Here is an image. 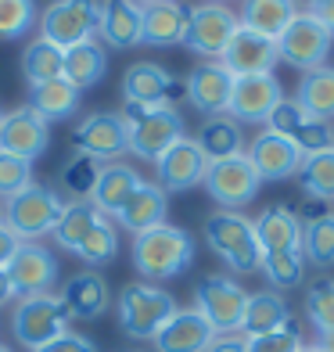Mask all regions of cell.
<instances>
[{
	"label": "cell",
	"mask_w": 334,
	"mask_h": 352,
	"mask_svg": "<svg viewBox=\"0 0 334 352\" xmlns=\"http://www.w3.org/2000/svg\"><path fill=\"white\" fill-rule=\"evenodd\" d=\"M22 72H25L29 87L61 79V72H65V51L54 47V43H47V40H33L22 51Z\"/></svg>",
	"instance_id": "836d02e7"
},
{
	"label": "cell",
	"mask_w": 334,
	"mask_h": 352,
	"mask_svg": "<svg viewBox=\"0 0 334 352\" xmlns=\"http://www.w3.org/2000/svg\"><path fill=\"white\" fill-rule=\"evenodd\" d=\"M302 255H306V263H313L316 270L334 266V212L302 223Z\"/></svg>",
	"instance_id": "8d00e7d4"
},
{
	"label": "cell",
	"mask_w": 334,
	"mask_h": 352,
	"mask_svg": "<svg viewBox=\"0 0 334 352\" xmlns=\"http://www.w3.org/2000/svg\"><path fill=\"white\" fill-rule=\"evenodd\" d=\"M151 342L155 352H205L216 342V331L198 309H177Z\"/></svg>",
	"instance_id": "d6986e66"
},
{
	"label": "cell",
	"mask_w": 334,
	"mask_h": 352,
	"mask_svg": "<svg viewBox=\"0 0 334 352\" xmlns=\"http://www.w3.org/2000/svg\"><path fill=\"white\" fill-rule=\"evenodd\" d=\"M245 155H248V162L256 166L259 180H291V176H298L302 158H306L295 148V140L280 137L274 130H263V133L252 137Z\"/></svg>",
	"instance_id": "e0dca14e"
},
{
	"label": "cell",
	"mask_w": 334,
	"mask_h": 352,
	"mask_svg": "<svg viewBox=\"0 0 334 352\" xmlns=\"http://www.w3.org/2000/svg\"><path fill=\"white\" fill-rule=\"evenodd\" d=\"M101 219V212L93 209L90 201H69L65 212H61L58 227H54V245H61L65 252H79V245L87 241V234L93 230V223Z\"/></svg>",
	"instance_id": "e575fe53"
},
{
	"label": "cell",
	"mask_w": 334,
	"mask_h": 352,
	"mask_svg": "<svg viewBox=\"0 0 334 352\" xmlns=\"http://www.w3.org/2000/svg\"><path fill=\"white\" fill-rule=\"evenodd\" d=\"M306 14H313L316 22H324L334 33V0H306Z\"/></svg>",
	"instance_id": "7dc6e473"
},
{
	"label": "cell",
	"mask_w": 334,
	"mask_h": 352,
	"mask_svg": "<svg viewBox=\"0 0 334 352\" xmlns=\"http://www.w3.org/2000/svg\"><path fill=\"white\" fill-rule=\"evenodd\" d=\"M284 101V87L274 72L266 76H241L234 79V94H230V104H227V116L234 122H248V126H259L274 116V108Z\"/></svg>",
	"instance_id": "4fadbf2b"
},
{
	"label": "cell",
	"mask_w": 334,
	"mask_h": 352,
	"mask_svg": "<svg viewBox=\"0 0 334 352\" xmlns=\"http://www.w3.org/2000/svg\"><path fill=\"white\" fill-rule=\"evenodd\" d=\"M298 184L313 201H334V148L302 158Z\"/></svg>",
	"instance_id": "d590c367"
},
{
	"label": "cell",
	"mask_w": 334,
	"mask_h": 352,
	"mask_svg": "<svg viewBox=\"0 0 334 352\" xmlns=\"http://www.w3.org/2000/svg\"><path fill=\"white\" fill-rule=\"evenodd\" d=\"M98 173H101V162H93L87 155H76L61 166V190L72 198V201H90V190L98 184Z\"/></svg>",
	"instance_id": "60d3db41"
},
{
	"label": "cell",
	"mask_w": 334,
	"mask_h": 352,
	"mask_svg": "<svg viewBox=\"0 0 334 352\" xmlns=\"http://www.w3.org/2000/svg\"><path fill=\"white\" fill-rule=\"evenodd\" d=\"M194 263V237H190L183 227H162L144 230L133 237V266L137 274L151 280H172L190 270Z\"/></svg>",
	"instance_id": "6da1fadb"
},
{
	"label": "cell",
	"mask_w": 334,
	"mask_h": 352,
	"mask_svg": "<svg viewBox=\"0 0 334 352\" xmlns=\"http://www.w3.org/2000/svg\"><path fill=\"white\" fill-rule=\"evenodd\" d=\"M205 352H248V342L245 334H216V342Z\"/></svg>",
	"instance_id": "c3c4849f"
},
{
	"label": "cell",
	"mask_w": 334,
	"mask_h": 352,
	"mask_svg": "<svg viewBox=\"0 0 334 352\" xmlns=\"http://www.w3.org/2000/svg\"><path fill=\"white\" fill-rule=\"evenodd\" d=\"M230 94H234V76L219 61H205V65H198L187 76V98L205 119L227 116Z\"/></svg>",
	"instance_id": "44dd1931"
},
{
	"label": "cell",
	"mask_w": 334,
	"mask_h": 352,
	"mask_svg": "<svg viewBox=\"0 0 334 352\" xmlns=\"http://www.w3.org/2000/svg\"><path fill=\"white\" fill-rule=\"evenodd\" d=\"M166 212H169V198H166V190L158 187V184H148V180H140V187L130 195V201L119 209V227H126L133 237L137 234H144V230H155V227H162L166 223Z\"/></svg>",
	"instance_id": "cb8c5ba5"
},
{
	"label": "cell",
	"mask_w": 334,
	"mask_h": 352,
	"mask_svg": "<svg viewBox=\"0 0 334 352\" xmlns=\"http://www.w3.org/2000/svg\"><path fill=\"white\" fill-rule=\"evenodd\" d=\"M331 43H334L331 29L324 22H316L313 14L298 11V19L277 36V61H284V65H291L298 72H313L331 54Z\"/></svg>",
	"instance_id": "30bf717a"
},
{
	"label": "cell",
	"mask_w": 334,
	"mask_h": 352,
	"mask_svg": "<svg viewBox=\"0 0 334 352\" xmlns=\"http://www.w3.org/2000/svg\"><path fill=\"white\" fill-rule=\"evenodd\" d=\"M306 316L316 331H334V277H316L306 284Z\"/></svg>",
	"instance_id": "b9f144b4"
},
{
	"label": "cell",
	"mask_w": 334,
	"mask_h": 352,
	"mask_svg": "<svg viewBox=\"0 0 334 352\" xmlns=\"http://www.w3.org/2000/svg\"><path fill=\"white\" fill-rule=\"evenodd\" d=\"M72 148L76 155H87L93 162H115L119 155L130 151V133L119 111H90L87 119L76 122L72 130Z\"/></svg>",
	"instance_id": "7c38bea8"
},
{
	"label": "cell",
	"mask_w": 334,
	"mask_h": 352,
	"mask_svg": "<svg viewBox=\"0 0 334 352\" xmlns=\"http://www.w3.org/2000/svg\"><path fill=\"white\" fill-rule=\"evenodd\" d=\"M8 277L14 287V298H33L47 295L58 280V259L51 248H43L36 241H22V248L14 252V259L8 263Z\"/></svg>",
	"instance_id": "5bb4252c"
},
{
	"label": "cell",
	"mask_w": 334,
	"mask_h": 352,
	"mask_svg": "<svg viewBox=\"0 0 334 352\" xmlns=\"http://www.w3.org/2000/svg\"><path fill=\"white\" fill-rule=\"evenodd\" d=\"M36 352H98V345H93L90 338H83V334L65 331L61 338H54L51 345H43V349H36Z\"/></svg>",
	"instance_id": "bcb514c9"
},
{
	"label": "cell",
	"mask_w": 334,
	"mask_h": 352,
	"mask_svg": "<svg viewBox=\"0 0 334 352\" xmlns=\"http://www.w3.org/2000/svg\"><path fill=\"white\" fill-rule=\"evenodd\" d=\"M320 352H334V331H316V342H313Z\"/></svg>",
	"instance_id": "816d5d0a"
},
{
	"label": "cell",
	"mask_w": 334,
	"mask_h": 352,
	"mask_svg": "<svg viewBox=\"0 0 334 352\" xmlns=\"http://www.w3.org/2000/svg\"><path fill=\"white\" fill-rule=\"evenodd\" d=\"M172 313H177V298L162 292L158 284L140 280L126 284L119 292V327L137 342H151Z\"/></svg>",
	"instance_id": "277c9868"
},
{
	"label": "cell",
	"mask_w": 334,
	"mask_h": 352,
	"mask_svg": "<svg viewBox=\"0 0 334 352\" xmlns=\"http://www.w3.org/2000/svg\"><path fill=\"white\" fill-rule=\"evenodd\" d=\"M101 22V4L98 0H51L40 11V40L69 51L76 43H87L98 33Z\"/></svg>",
	"instance_id": "52a82bcc"
},
{
	"label": "cell",
	"mask_w": 334,
	"mask_h": 352,
	"mask_svg": "<svg viewBox=\"0 0 334 352\" xmlns=\"http://www.w3.org/2000/svg\"><path fill=\"white\" fill-rule=\"evenodd\" d=\"M61 302H65V309H69L72 320H98L111 306L108 280L101 274H93V270H83V274H76V277L65 280V287H61Z\"/></svg>",
	"instance_id": "603a6c76"
},
{
	"label": "cell",
	"mask_w": 334,
	"mask_h": 352,
	"mask_svg": "<svg viewBox=\"0 0 334 352\" xmlns=\"http://www.w3.org/2000/svg\"><path fill=\"white\" fill-rule=\"evenodd\" d=\"M187 19H190V8L180 4V0H169V4H148L144 8V29H140V43H151V47L183 43Z\"/></svg>",
	"instance_id": "4316f807"
},
{
	"label": "cell",
	"mask_w": 334,
	"mask_h": 352,
	"mask_svg": "<svg viewBox=\"0 0 334 352\" xmlns=\"http://www.w3.org/2000/svg\"><path fill=\"white\" fill-rule=\"evenodd\" d=\"M155 169H158V187H162L166 195H169V190H172V195H180V190H190V187H198L205 180L209 158L201 155L194 137H180L169 151L158 155Z\"/></svg>",
	"instance_id": "2e32d148"
},
{
	"label": "cell",
	"mask_w": 334,
	"mask_h": 352,
	"mask_svg": "<svg viewBox=\"0 0 334 352\" xmlns=\"http://www.w3.org/2000/svg\"><path fill=\"white\" fill-rule=\"evenodd\" d=\"M108 72V51L98 43V40H87V43H76L65 51V76L69 83L83 94L90 87H98Z\"/></svg>",
	"instance_id": "f546056e"
},
{
	"label": "cell",
	"mask_w": 334,
	"mask_h": 352,
	"mask_svg": "<svg viewBox=\"0 0 334 352\" xmlns=\"http://www.w3.org/2000/svg\"><path fill=\"white\" fill-rule=\"evenodd\" d=\"M79 259H83L87 266H108L111 259L119 255V234H115V223H111L108 216H101L98 223H93V230L87 234V241L79 245Z\"/></svg>",
	"instance_id": "f35d334b"
},
{
	"label": "cell",
	"mask_w": 334,
	"mask_h": 352,
	"mask_svg": "<svg viewBox=\"0 0 334 352\" xmlns=\"http://www.w3.org/2000/svg\"><path fill=\"white\" fill-rule=\"evenodd\" d=\"M140 8H148V4H169V0H137Z\"/></svg>",
	"instance_id": "f5cc1de1"
},
{
	"label": "cell",
	"mask_w": 334,
	"mask_h": 352,
	"mask_svg": "<svg viewBox=\"0 0 334 352\" xmlns=\"http://www.w3.org/2000/svg\"><path fill=\"white\" fill-rule=\"evenodd\" d=\"M140 187V173L133 166L126 162H104L101 173H98V184H93L90 190V205L98 209L101 216H119V209L126 201H130V195Z\"/></svg>",
	"instance_id": "7402d4cb"
},
{
	"label": "cell",
	"mask_w": 334,
	"mask_h": 352,
	"mask_svg": "<svg viewBox=\"0 0 334 352\" xmlns=\"http://www.w3.org/2000/svg\"><path fill=\"white\" fill-rule=\"evenodd\" d=\"M212 4H227V0H212Z\"/></svg>",
	"instance_id": "6f0895ef"
},
{
	"label": "cell",
	"mask_w": 334,
	"mask_h": 352,
	"mask_svg": "<svg viewBox=\"0 0 334 352\" xmlns=\"http://www.w3.org/2000/svg\"><path fill=\"white\" fill-rule=\"evenodd\" d=\"M201 184H205V190H209V198L216 205H223V209H230V212H241L248 201H256L259 187H263L256 166L248 162V155H234V158L209 162Z\"/></svg>",
	"instance_id": "9c48e42d"
},
{
	"label": "cell",
	"mask_w": 334,
	"mask_h": 352,
	"mask_svg": "<svg viewBox=\"0 0 334 352\" xmlns=\"http://www.w3.org/2000/svg\"><path fill=\"white\" fill-rule=\"evenodd\" d=\"M241 25L259 33L266 40H277L284 29L298 19V0H245L241 8Z\"/></svg>",
	"instance_id": "f1b7e54d"
},
{
	"label": "cell",
	"mask_w": 334,
	"mask_h": 352,
	"mask_svg": "<svg viewBox=\"0 0 334 352\" xmlns=\"http://www.w3.org/2000/svg\"><path fill=\"white\" fill-rule=\"evenodd\" d=\"M198 148L209 162H219V158H234V155H245V133H241V122H234L230 116H212L201 122L198 130Z\"/></svg>",
	"instance_id": "4dcf8cb0"
},
{
	"label": "cell",
	"mask_w": 334,
	"mask_h": 352,
	"mask_svg": "<svg viewBox=\"0 0 334 352\" xmlns=\"http://www.w3.org/2000/svg\"><path fill=\"white\" fill-rule=\"evenodd\" d=\"M237 29H241V19H237V14H234L227 4H212V0H205V4H194V8H190L183 43H187L194 54L219 61Z\"/></svg>",
	"instance_id": "8fae6325"
},
{
	"label": "cell",
	"mask_w": 334,
	"mask_h": 352,
	"mask_svg": "<svg viewBox=\"0 0 334 352\" xmlns=\"http://www.w3.org/2000/svg\"><path fill=\"white\" fill-rule=\"evenodd\" d=\"M36 25V0H0V40H25Z\"/></svg>",
	"instance_id": "ab89813d"
},
{
	"label": "cell",
	"mask_w": 334,
	"mask_h": 352,
	"mask_svg": "<svg viewBox=\"0 0 334 352\" xmlns=\"http://www.w3.org/2000/svg\"><path fill=\"white\" fill-rule=\"evenodd\" d=\"M298 352H320V349H316V345H302Z\"/></svg>",
	"instance_id": "db71d44e"
},
{
	"label": "cell",
	"mask_w": 334,
	"mask_h": 352,
	"mask_svg": "<svg viewBox=\"0 0 334 352\" xmlns=\"http://www.w3.org/2000/svg\"><path fill=\"white\" fill-rule=\"evenodd\" d=\"M187 94V83H177L169 69L155 65V61H137L122 76V98L130 104H169L172 94Z\"/></svg>",
	"instance_id": "ffe728a7"
},
{
	"label": "cell",
	"mask_w": 334,
	"mask_h": 352,
	"mask_svg": "<svg viewBox=\"0 0 334 352\" xmlns=\"http://www.w3.org/2000/svg\"><path fill=\"white\" fill-rule=\"evenodd\" d=\"M122 122L130 133V151L137 158H151L158 162V155L169 151L172 144L183 137V116L172 104H122Z\"/></svg>",
	"instance_id": "3957f363"
},
{
	"label": "cell",
	"mask_w": 334,
	"mask_h": 352,
	"mask_svg": "<svg viewBox=\"0 0 334 352\" xmlns=\"http://www.w3.org/2000/svg\"><path fill=\"white\" fill-rule=\"evenodd\" d=\"M29 108H33L36 116H43L47 122L72 119L76 108H79V90L65 76L51 79V83H40V87H29Z\"/></svg>",
	"instance_id": "1f68e13d"
},
{
	"label": "cell",
	"mask_w": 334,
	"mask_h": 352,
	"mask_svg": "<svg viewBox=\"0 0 334 352\" xmlns=\"http://www.w3.org/2000/svg\"><path fill=\"white\" fill-rule=\"evenodd\" d=\"M14 298V287H11V277H8V270L0 266V306H4V302H11Z\"/></svg>",
	"instance_id": "f907efd6"
},
{
	"label": "cell",
	"mask_w": 334,
	"mask_h": 352,
	"mask_svg": "<svg viewBox=\"0 0 334 352\" xmlns=\"http://www.w3.org/2000/svg\"><path fill=\"white\" fill-rule=\"evenodd\" d=\"M47 148H51V122L36 116L29 104L8 111L4 122H0V151L19 155L25 162H36Z\"/></svg>",
	"instance_id": "9a60e30c"
},
{
	"label": "cell",
	"mask_w": 334,
	"mask_h": 352,
	"mask_svg": "<svg viewBox=\"0 0 334 352\" xmlns=\"http://www.w3.org/2000/svg\"><path fill=\"white\" fill-rule=\"evenodd\" d=\"M140 29H144V8L137 0H104L101 4V22L98 33L108 47H137Z\"/></svg>",
	"instance_id": "484cf974"
},
{
	"label": "cell",
	"mask_w": 334,
	"mask_h": 352,
	"mask_svg": "<svg viewBox=\"0 0 334 352\" xmlns=\"http://www.w3.org/2000/svg\"><path fill=\"white\" fill-rule=\"evenodd\" d=\"M248 292L227 274H209L194 287V309L209 320L216 334H241Z\"/></svg>",
	"instance_id": "ba28073f"
},
{
	"label": "cell",
	"mask_w": 334,
	"mask_h": 352,
	"mask_svg": "<svg viewBox=\"0 0 334 352\" xmlns=\"http://www.w3.org/2000/svg\"><path fill=\"white\" fill-rule=\"evenodd\" d=\"M0 223H4V201H0Z\"/></svg>",
	"instance_id": "11a10c76"
},
{
	"label": "cell",
	"mask_w": 334,
	"mask_h": 352,
	"mask_svg": "<svg viewBox=\"0 0 334 352\" xmlns=\"http://www.w3.org/2000/svg\"><path fill=\"white\" fill-rule=\"evenodd\" d=\"M19 248H22V241H19V237H14V234L4 227V223H0V266L8 270V263L14 259V252H19Z\"/></svg>",
	"instance_id": "681fc988"
},
{
	"label": "cell",
	"mask_w": 334,
	"mask_h": 352,
	"mask_svg": "<svg viewBox=\"0 0 334 352\" xmlns=\"http://www.w3.org/2000/svg\"><path fill=\"white\" fill-rule=\"evenodd\" d=\"M69 309L61 295L47 292V295H33V298H19V306L11 313V331L14 342L25 345L29 352H36L43 345H51L54 338L69 331Z\"/></svg>",
	"instance_id": "8992f818"
},
{
	"label": "cell",
	"mask_w": 334,
	"mask_h": 352,
	"mask_svg": "<svg viewBox=\"0 0 334 352\" xmlns=\"http://www.w3.org/2000/svg\"><path fill=\"white\" fill-rule=\"evenodd\" d=\"M205 245H209L234 274H256L263 266V248L256 237V223L245 212L219 209L205 219Z\"/></svg>",
	"instance_id": "7a4b0ae2"
},
{
	"label": "cell",
	"mask_w": 334,
	"mask_h": 352,
	"mask_svg": "<svg viewBox=\"0 0 334 352\" xmlns=\"http://www.w3.org/2000/svg\"><path fill=\"white\" fill-rule=\"evenodd\" d=\"M29 184H33V162H25V158H19V155L0 151V201L14 198Z\"/></svg>",
	"instance_id": "7bdbcfd3"
},
{
	"label": "cell",
	"mask_w": 334,
	"mask_h": 352,
	"mask_svg": "<svg viewBox=\"0 0 334 352\" xmlns=\"http://www.w3.org/2000/svg\"><path fill=\"white\" fill-rule=\"evenodd\" d=\"M248 342V352H298L302 345V334L295 327V320L288 327H280V331H269V334H259V338H245Z\"/></svg>",
	"instance_id": "f6af8a7d"
},
{
	"label": "cell",
	"mask_w": 334,
	"mask_h": 352,
	"mask_svg": "<svg viewBox=\"0 0 334 352\" xmlns=\"http://www.w3.org/2000/svg\"><path fill=\"white\" fill-rule=\"evenodd\" d=\"M263 274L274 292H291L306 280V255L302 252H277V255H263Z\"/></svg>",
	"instance_id": "74e56055"
},
{
	"label": "cell",
	"mask_w": 334,
	"mask_h": 352,
	"mask_svg": "<svg viewBox=\"0 0 334 352\" xmlns=\"http://www.w3.org/2000/svg\"><path fill=\"white\" fill-rule=\"evenodd\" d=\"M295 101L306 108L313 119L331 122L334 119V69L331 65H320V69H313V72H302L298 98Z\"/></svg>",
	"instance_id": "d6a6232c"
},
{
	"label": "cell",
	"mask_w": 334,
	"mask_h": 352,
	"mask_svg": "<svg viewBox=\"0 0 334 352\" xmlns=\"http://www.w3.org/2000/svg\"><path fill=\"white\" fill-rule=\"evenodd\" d=\"M291 324V306L280 292H256L248 295V306H245V320H241V334L245 338H259V334L269 331H280Z\"/></svg>",
	"instance_id": "83f0119b"
},
{
	"label": "cell",
	"mask_w": 334,
	"mask_h": 352,
	"mask_svg": "<svg viewBox=\"0 0 334 352\" xmlns=\"http://www.w3.org/2000/svg\"><path fill=\"white\" fill-rule=\"evenodd\" d=\"M0 352H11V349H8V345H0Z\"/></svg>",
	"instance_id": "9f6ffc18"
},
{
	"label": "cell",
	"mask_w": 334,
	"mask_h": 352,
	"mask_svg": "<svg viewBox=\"0 0 334 352\" xmlns=\"http://www.w3.org/2000/svg\"><path fill=\"white\" fill-rule=\"evenodd\" d=\"M252 223H256V237H259L263 255L302 252V219L288 209V205H269V209Z\"/></svg>",
	"instance_id": "d4e9b609"
},
{
	"label": "cell",
	"mask_w": 334,
	"mask_h": 352,
	"mask_svg": "<svg viewBox=\"0 0 334 352\" xmlns=\"http://www.w3.org/2000/svg\"><path fill=\"white\" fill-rule=\"evenodd\" d=\"M219 65L227 69L234 79L266 76V72H274V65H277V40H266V36H259V33H252V29L241 25L234 33V40L227 43Z\"/></svg>",
	"instance_id": "ac0fdd59"
},
{
	"label": "cell",
	"mask_w": 334,
	"mask_h": 352,
	"mask_svg": "<svg viewBox=\"0 0 334 352\" xmlns=\"http://www.w3.org/2000/svg\"><path fill=\"white\" fill-rule=\"evenodd\" d=\"M61 212H65V201L51 187L29 184L25 190L4 201V227L19 241H40L43 234H54Z\"/></svg>",
	"instance_id": "5b68a950"
},
{
	"label": "cell",
	"mask_w": 334,
	"mask_h": 352,
	"mask_svg": "<svg viewBox=\"0 0 334 352\" xmlns=\"http://www.w3.org/2000/svg\"><path fill=\"white\" fill-rule=\"evenodd\" d=\"M0 122H4V116H0Z\"/></svg>",
	"instance_id": "680465c9"
},
{
	"label": "cell",
	"mask_w": 334,
	"mask_h": 352,
	"mask_svg": "<svg viewBox=\"0 0 334 352\" xmlns=\"http://www.w3.org/2000/svg\"><path fill=\"white\" fill-rule=\"evenodd\" d=\"M309 119H313V116H309V111L302 108L298 101H288V98H284V101L274 108V116L266 119V130H274V133H280V137L295 140V137L309 126Z\"/></svg>",
	"instance_id": "ee69618b"
}]
</instances>
